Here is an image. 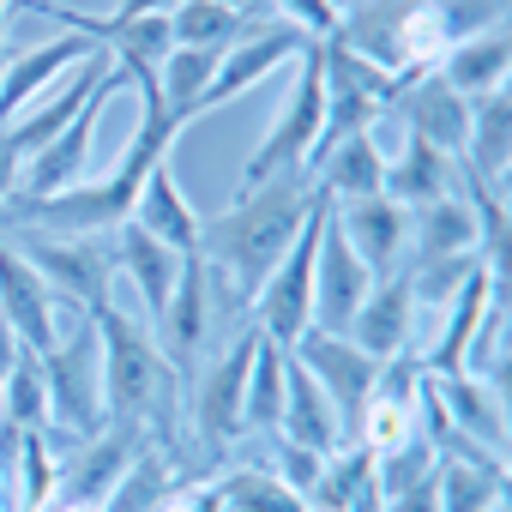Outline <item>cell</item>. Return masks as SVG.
Here are the masks:
<instances>
[{"instance_id": "cell-1", "label": "cell", "mask_w": 512, "mask_h": 512, "mask_svg": "<svg viewBox=\"0 0 512 512\" xmlns=\"http://www.w3.org/2000/svg\"><path fill=\"white\" fill-rule=\"evenodd\" d=\"M314 199H320L314 175L290 169V175H272L260 187L235 193L217 217L199 223V260L211 272V296L223 314H235V308L247 314V302L260 296V284L284 260V247L302 235Z\"/></svg>"}, {"instance_id": "cell-2", "label": "cell", "mask_w": 512, "mask_h": 512, "mask_svg": "<svg viewBox=\"0 0 512 512\" xmlns=\"http://www.w3.org/2000/svg\"><path fill=\"white\" fill-rule=\"evenodd\" d=\"M91 320H97V350H103V416L133 428L145 446L169 452L175 416H181V368L115 302L97 308Z\"/></svg>"}, {"instance_id": "cell-3", "label": "cell", "mask_w": 512, "mask_h": 512, "mask_svg": "<svg viewBox=\"0 0 512 512\" xmlns=\"http://www.w3.org/2000/svg\"><path fill=\"white\" fill-rule=\"evenodd\" d=\"M43 386H49V434L67 446H85L109 428L103 416V350H97V320L61 302V338L55 350L37 356Z\"/></svg>"}, {"instance_id": "cell-4", "label": "cell", "mask_w": 512, "mask_h": 512, "mask_svg": "<svg viewBox=\"0 0 512 512\" xmlns=\"http://www.w3.org/2000/svg\"><path fill=\"white\" fill-rule=\"evenodd\" d=\"M320 73H326V121H320L314 151H308V169H314L326 151H338L344 139L368 133V127L392 109V97H398V79H392L380 61H368V55H356L350 43H338V37H320Z\"/></svg>"}, {"instance_id": "cell-5", "label": "cell", "mask_w": 512, "mask_h": 512, "mask_svg": "<svg viewBox=\"0 0 512 512\" xmlns=\"http://www.w3.org/2000/svg\"><path fill=\"white\" fill-rule=\"evenodd\" d=\"M31 272L49 284L55 302L97 314L115 290V235H49V229H7Z\"/></svg>"}, {"instance_id": "cell-6", "label": "cell", "mask_w": 512, "mask_h": 512, "mask_svg": "<svg viewBox=\"0 0 512 512\" xmlns=\"http://www.w3.org/2000/svg\"><path fill=\"white\" fill-rule=\"evenodd\" d=\"M326 193L314 199V211H308V223H302V235L284 247V260L272 266V278L260 284V296L247 302V326L260 332V338H272L278 350H290L308 326H314V253H320V223H326Z\"/></svg>"}, {"instance_id": "cell-7", "label": "cell", "mask_w": 512, "mask_h": 512, "mask_svg": "<svg viewBox=\"0 0 512 512\" xmlns=\"http://www.w3.org/2000/svg\"><path fill=\"white\" fill-rule=\"evenodd\" d=\"M320 121H326V73H320V37L302 49V73H296V97L284 109V121L266 133V145L247 157L241 169V193L260 187L272 175H290V169H308V151L320 139Z\"/></svg>"}, {"instance_id": "cell-8", "label": "cell", "mask_w": 512, "mask_h": 512, "mask_svg": "<svg viewBox=\"0 0 512 512\" xmlns=\"http://www.w3.org/2000/svg\"><path fill=\"white\" fill-rule=\"evenodd\" d=\"M133 73L115 61V73L97 85V97L37 151V157H25L19 163V187H13V199H55V193H67V187H79L85 181V169H91V151H97V121H103V109H109V97L127 85Z\"/></svg>"}, {"instance_id": "cell-9", "label": "cell", "mask_w": 512, "mask_h": 512, "mask_svg": "<svg viewBox=\"0 0 512 512\" xmlns=\"http://www.w3.org/2000/svg\"><path fill=\"white\" fill-rule=\"evenodd\" d=\"M290 356L314 374V386L332 398V416H338V434L356 446L362 440V410H368V392H374V380H380V368L386 362H374L368 350H356L350 338H332V332H302L296 344H290Z\"/></svg>"}, {"instance_id": "cell-10", "label": "cell", "mask_w": 512, "mask_h": 512, "mask_svg": "<svg viewBox=\"0 0 512 512\" xmlns=\"http://www.w3.org/2000/svg\"><path fill=\"white\" fill-rule=\"evenodd\" d=\"M253 350H260V332H241L211 368H199L193 380V398H187V416H193V434L205 446V458H223L235 440H241V398H247V368H253Z\"/></svg>"}, {"instance_id": "cell-11", "label": "cell", "mask_w": 512, "mask_h": 512, "mask_svg": "<svg viewBox=\"0 0 512 512\" xmlns=\"http://www.w3.org/2000/svg\"><path fill=\"white\" fill-rule=\"evenodd\" d=\"M374 290V272L362 266V253L344 241L338 229V211L326 205V223H320V253H314V332H332L344 338L356 308L368 302Z\"/></svg>"}, {"instance_id": "cell-12", "label": "cell", "mask_w": 512, "mask_h": 512, "mask_svg": "<svg viewBox=\"0 0 512 512\" xmlns=\"http://www.w3.org/2000/svg\"><path fill=\"white\" fill-rule=\"evenodd\" d=\"M308 43H314V37H308L302 25H290V19H284V25H278V19H272V25H253V31L217 61V73H211V85H205V97H199V115L217 109V103H229V97H247L253 85H260L266 73H278L284 61H302Z\"/></svg>"}, {"instance_id": "cell-13", "label": "cell", "mask_w": 512, "mask_h": 512, "mask_svg": "<svg viewBox=\"0 0 512 512\" xmlns=\"http://www.w3.org/2000/svg\"><path fill=\"white\" fill-rule=\"evenodd\" d=\"M0 314H7V326L19 332V344L31 356L55 350V338H61V302L49 296V284L31 272V260L7 235H0Z\"/></svg>"}, {"instance_id": "cell-14", "label": "cell", "mask_w": 512, "mask_h": 512, "mask_svg": "<svg viewBox=\"0 0 512 512\" xmlns=\"http://www.w3.org/2000/svg\"><path fill=\"white\" fill-rule=\"evenodd\" d=\"M410 332H416V290H410V272H386V278H374V290H368V302L356 308V320H350V344L356 350H368L374 362H392V356H404L410 350Z\"/></svg>"}, {"instance_id": "cell-15", "label": "cell", "mask_w": 512, "mask_h": 512, "mask_svg": "<svg viewBox=\"0 0 512 512\" xmlns=\"http://www.w3.org/2000/svg\"><path fill=\"white\" fill-rule=\"evenodd\" d=\"M332 211H338V229H344V241L362 253V266L374 272V278H386V272H398V253L410 247V211L398 205V199H386V193H374V199H332Z\"/></svg>"}, {"instance_id": "cell-16", "label": "cell", "mask_w": 512, "mask_h": 512, "mask_svg": "<svg viewBox=\"0 0 512 512\" xmlns=\"http://www.w3.org/2000/svg\"><path fill=\"white\" fill-rule=\"evenodd\" d=\"M392 109H404L410 133H416V139H428V145H434V151H446V157H458V151H464V139H470V97H458L440 73L410 79V85L392 97Z\"/></svg>"}, {"instance_id": "cell-17", "label": "cell", "mask_w": 512, "mask_h": 512, "mask_svg": "<svg viewBox=\"0 0 512 512\" xmlns=\"http://www.w3.org/2000/svg\"><path fill=\"white\" fill-rule=\"evenodd\" d=\"M97 43L91 37H79V31H67V37H55V43H37V49H25V55H13L7 67H0V127H7L43 85H55L61 73H73L85 55H91Z\"/></svg>"}, {"instance_id": "cell-18", "label": "cell", "mask_w": 512, "mask_h": 512, "mask_svg": "<svg viewBox=\"0 0 512 512\" xmlns=\"http://www.w3.org/2000/svg\"><path fill=\"white\" fill-rule=\"evenodd\" d=\"M458 163L470 181L506 193V169H512V97H506V85L470 103V139H464Z\"/></svg>"}, {"instance_id": "cell-19", "label": "cell", "mask_w": 512, "mask_h": 512, "mask_svg": "<svg viewBox=\"0 0 512 512\" xmlns=\"http://www.w3.org/2000/svg\"><path fill=\"white\" fill-rule=\"evenodd\" d=\"M458 181H464V163L446 157V151H434V145L416 139V133L404 139V157L386 163V199H398L404 211H422V205H434V199H452Z\"/></svg>"}, {"instance_id": "cell-20", "label": "cell", "mask_w": 512, "mask_h": 512, "mask_svg": "<svg viewBox=\"0 0 512 512\" xmlns=\"http://www.w3.org/2000/svg\"><path fill=\"white\" fill-rule=\"evenodd\" d=\"M115 272L133 278V290L145 296L151 320H163V308H169V296H175V284H181V253L163 247L157 235H145L139 223H121V229H115Z\"/></svg>"}, {"instance_id": "cell-21", "label": "cell", "mask_w": 512, "mask_h": 512, "mask_svg": "<svg viewBox=\"0 0 512 512\" xmlns=\"http://www.w3.org/2000/svg\"><path fill=\"white\" fill-rule=\"evenodd\" d=\"M127 223H139L145 235H157L163 247H175L181 260H187V253H199V223H205V217L187 205V193L175 187V175L157 163V169L145 175V187H139V199H133Z\"/></svg>"}, {"instance_id": "cell-22", "label": "cell", "mask_w": 512, "mask_h": 512, "mask_svg": "<svg viewBox=\"0 0 512 512\" xmlns=\"http://www.w3.org/2000/svg\"><path fill=\"white\" fill-rule=\"evenodd\" d=\"M278 434L290 440V446H308V452H320V458H332L338 446H344V434H338V416H332V398L314 386V374L290 356L284 362V422H278Z\"/></svg>"}, {"instance_id": "cell-23", "label": "cell", "mask_w": 512, "mask_h": 512, "mask_svg": "<svg viewBox=\"0 0 512 512\" xmlns=\"http://www.w3.org/2000/svg\"><path fill=\"white\" fill-rule=\"evenodd\" d=\"M211 308H217V296H211V272H205L199 253H187V260H181V284H175V296H169V308H163V356H169L175 368L193 362V350L205 344Z\"/></svg>"}, {"instance_id": "cell-24", "label": "cell", "mask_w": 512, "mask_h": 512, "mask_svg": "<svg viewBox=\"0 0 512 512\" xmlns=\"http://www.w3.org/2000/svg\"><path fill=\"white\" fill-rule=\"evenodd\" d=\"M488 302H494V272H488V266H476V272L464 278V290L446 302V332H440V344H434V350H428V362H422L434 380L464 374V356H470V338H476V326H482Z\"/></svg>"}, {"instance_id": "cell-25", "label": "cell", "mask_w": 512, "mask_h": 512, "mask_svg": "<svg viewBox=\"0 0 512 512\" xmlns=\"http://www.w3.org/2000/svg\"><path fill=\"white\" fill-rule=\"evenodd\" d=\"M314 187L326 193V199H374V193H386V157H380V145H374V133H356V139H344L338 151H326L314 169Z\"/></svg>"}, {"instance_id": "cell-26", "label": "cell", "mask_w": 512, "mask_h": 512, "mask_svg": "<svg viewBox=\"0 0 512 512\" xmlns=\"http://www.w3.org/2000/svg\"><path fill=\"white\" fill-rule=\"evenodd\" d=\"M506 61H512V43H506V31H476V37H464V43H452L446 55H440V79L458 91V97H488V91H500L506 85Z\"/></svg>"}, {"instance_id": "cell-27", "label": "cell", "mask_w": 512, "mask_h": 512, "mask_svg": "<svg viewBox=\"0 0 512 512\" xmlns=\"http://www.w3.org/2000/svg\"><path fill=\"white\" fill-rule=\"evenodd\" d=\"M434 392H440V404H446V416H452V428L464 440H476L488 452H506V404H500V386L482 392L476 374H446V380H434Z\"/></svg>"}, {"instance_id": "cell-28", "label": "cell", "mask_w": 512, "mask_h": 512, "mask_svg": "<svg viewBox=\"0 0 512 512\" xmlns=\"http://www.w3.org/2000/svg\"><path fill=\"white\" fill-rule=\"evenodd\" d=\"M410 247L416 260H452V253H476V211L470 199H434L410 217Z\"/></svg>"}, {"instance_id": "cell-29", "label": "cell", "mask_w": 512, "mask_h": 512, "mask_svg": "<svg viewBox=\"0 0 512 512\" xmlns=\"http://www.w3.org/2000/svg\"><path fill=\"white\" fill-rule=\"evenodd\" d=\"M284 362L290 350H278L272 338H260L253 350V368H247V398H241V434H278L284 422Z\"/></svg>"}, {"instance_id": "cell-30", "label": "cell", "mask_w": 512, "mask_h": 512, "mask_svg": "<svg viewBox=\"0 0 512 512\" xmlns=\"http://www.w3.org/2000/svg\"><path fill=\"white\" fill-rule=\"evenodd\" d=\"M253 25L229 7H217V0H181V7L169 13V37L175 49H235Z\"/></svg>"}, {"instance_id": "cell-31", "label": "cell", "mask_w": 512, "mask_h": 512, "mask_svg": "<svg viewBox=\"0 0 512 512\" xmlns=\"http://www.w3.org/2000/svg\"><path fill=\"white\" fill-rule=\"evenodd\" d=\"M217 512H308V500L284 488L266 464H241L235 476L217 482Z\"/></svg>"}, {"instance_id": "cell-32", "label": "cell", "mask_w": 512, "mask_h": 512, "mask_svg": "<svg viewBox=\"0 0 512 512\" xmlns=\"http://www.w3.org/2000/svg\"><path fill=\"white\" fill-rule=\"evenodd\" d=\"M0 422H13L19 434H49V386H43V362L25 350L19 368L0 386Z\"/></svg>"}, {"instance_id": "cell-33", "label": "cell", "mask_w": 512, "mask_h": 512, "mask_svg": "<svg viewBox=\"0 0 512 512\" xmlns=\"http://www.w3.org/2000/svg\"><path fill=\"white\" fill-rule=\"evenodd\" d=\"M19 506L25 512H49V500H55V482H61V458H55V446H49V434H25V446H19Z\"/></svg>"}, {"instance_id": "cell-34", "label": "cell", "mask_w": 512, "mask_h": 512, "mask_svg": "<svg viewBox=\"0 0 512 512\" xmlns=\"http://www.w3.org/2000/svg\"><path fill=\"white\" fill-rule=\"evenodd\" d=\"M470 272H476V253H452V260H416V266H410V290H416L422 308H446V302L464 290Z\"/></svg>"}, {"instance_id": "cell-35", "label": "cell", "mask_w": 512, "mask_h": 512, "mask_svg": "<svg viewBox=\"0 0 512 512\" xmlns=\"http://www.w3.org/2000/svg\"><path fill=\"white\" fill-rule=\"evenodd\" d=\"M320 470H326V458H320V452L290 446V440L278 434V470H272V476H278L284 488H296V494L308 500V494H314V482H320Z\"/></svg>"}, {"instance_id": "cell-36", "label": "cell", "mask_w": 512, "mask_h": 512, "mask_svg": "<svg viewBox=\"0 0 512 512\" xmlns=\"http://www.w3.org/2000/svg\"><path fill=\"white\" fill-rule=\"evenodd\" d=\"M272 7H284L290 25H302L308 37H332V31L344 25V13L332 7V0H272Z\"/></svg>"}, {"instance_id": "cell-37", "label": "cell", "mask_w": 512, "mask_h": 512, "mask_svg": "<svg viewBox=\"0 0 512 512\" xmlns=\"http://www.w3.org/2000/svg\"><path fill=\"white\" fill-rule=\"evenodd\" d=\"M380 512H440V500H434V476H422L416 488H404V494L380 500Z\"/></svg>"}, {"instance_id": "cell-38", "label": "cell", "mask_w": 512, "mask_h": 512, "mask_svg": "<svg viewBox=\"0 0 512 512\" xmlns=\"http://www.w3.org/2000/svg\"><path fill=\"white\" fill-rule=\"evenodd\" d=\"M181 7V0H115L109 19H169Z\"/></svg>"}, {"instance_id": "cell-39", "label": "cell", "mask_w": 512, "mask_h": 512, "mask_svg": "<svg viewBox=\"0 0 512 512\" xmlns=\"http://www.w3.org/2000/svg\"><path fill=\"white\" fill-rule=\"evenodd\" d=\"M13 187H19V151H13L7 127H0V205L13 199Z\"/></svg>"}, {"instance_id": "cell-40", "label": "cell", "mask_w": 512, "mask_h": 512, "mask_svg": "<svg viewBox=\"0 0 512 512\" xmlns=\"http://www.w3.org/2000/svg\"><path fill=\"white\" fill-rule=\"evenodd\" d=\"M19 356H25V344H19V332L7 326V314H0V386H7V374L19 368Z\"/></svg>"}, {"instance_id": "cell-41", "label": "cell", "mask_w": 512, "mask_h": 512, "mask_svg": "<svg viewBox=\"0 0 512 512\" xmlns=\"http://www.w3.org/2000/svg\"><path fill=\"white\" fill-rule=\"evenodd\" d=\"M217 7H229V13H241L247 25H272V0H217Z\"/></svg>"}, {"instance_id": "cell-42", "label": "cell", "mask_w": 512, "mask_h": 512, "mask_svg": "<svg viewBox=\"0 0 512 512\" xmlns=\"http://www.w3.org/2000/svg\"><path fill=\"white\" fill-rule=\"evenodd\" d=\"M7 7H13V0H0V37H7Z\"/></svg>"}, {"instance_id": "cell-43", "label": "cell", "mask_w": 512, "mask_h": 512, "mask_svg": "<svg viewBox=\"0 0 512 512\" xmlns=\"http://www.w3.org/2000/svg\"><path fill=\"white\" fill-rule=\"evenodd\" d=\"M332 7H338V13H350V7H356V0H332Z\"/></svg>"}, {"instance_id": "cell-44", "label": "cell", "mask_w": 512, "mask_h": 512, "mask_svg": "<svg viewBox=\"0 0 512 512\" xmlns=\"http://www.w3.org/2000/svg\"><path fill=\"white\" fill-rule=\"evenodd\" d=\"M0 67H7V37H0Z\"/></svg>"}, {"instance_id": "cell-45", "label": "cell", "mask_w": 512, "mask_h": 512, "mask_svg": "<svg viewBox=\"0 0 512 512\" xmlns=\"http://www.w3.org/2000/svg\"><path fill=\"white\" fill-rule=\"evenodd\" d=\"M488 512H506V500H500V506H488Z\"/></svg>"}]
</instances>
